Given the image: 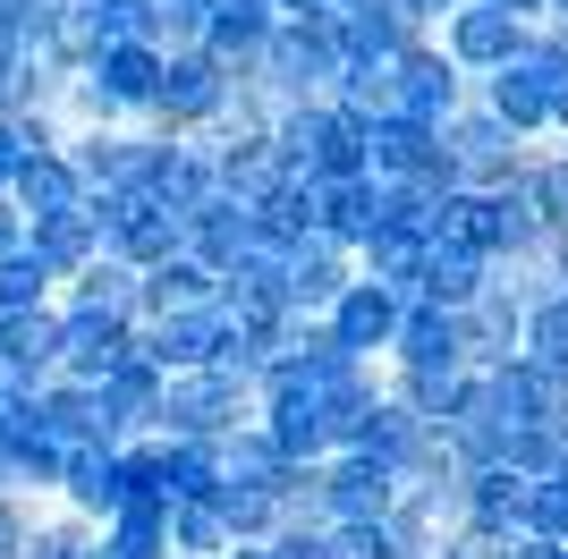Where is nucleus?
Here are the masks:
<instances>
[{
  "label": "nucleus",
  "instance_id": "1",
  "mask_svg": "<svg viewBox=\"0 0 568 559\" xmlns=\"http://www.w3.org/2000/svg\"><path fill=\"white\" fill-rule=\"evenodd\" d=\"M237 102V69H221L213 51H170L162 69V102H153V136H204L221 111Z\"/></svg>",
  "mask_w": 568,
  "mask_h": 559
},
{
  "label": "nucleus",
  "instance_id": "2",
  "mask_svg": "<svg viewBox=\"0 0 568 559\" xmlns=\"http://www.w3.org/2000/svg\"><path fill=\"white\" fill-rule=\"evenodd\" d=\"M162 144L170 136H153V128H77L60 153H69V170H77L85 195H128V186H153Z\"/></svg>",
  "mask_w": 568,
  "mask_h": 559
},
{
  "label": "nucleus",
  "instance_id": "3",
  "mask_svg": "<svg viewBox=\"0 0 568 559\" xmlns=\"http://www.w3.org/2000/svg\"><path fill=\"white\" fill-rule=\"evenodd\" d=\"M442 153H450V170H458L467 195H500V186H518V170H526L535 144H518L484 102H467L458 119H442Z\"/></svg>",
  "mask_w": 568,
  "mask_h": 559
},
{
  "label": "nucleus",
  "instance_id": "4",
  "mask_svg": "<svg viewBox=\"0 0 568 559\" xmlns=\"http://www.w3.org/2000/svg\"><path fill=\"white\" fill-rule=\"evenodd\" d=\"M237 424H255V390H237L221 373H170L162 382V441H230Z\"/></svg>",
  "mask_w": 568,
  "mask_h": 559
},
{
  "label": "nucleus",
  "instance_id": "5",
  "mask_svg": "<svg viewBox=\"0 0 568 559\" xmlns=\"http://www.w3.org/2000/svg\"><path fill=\"white\" fill-rule=\"evenodd\" d=\"M365 179L374 186H442V195H450L458 170H450V153H442V128H425V119H374Z\"/></svg>",
  "mask_w": 568,
  "mask_h": 559
},
{
  "label": "nucleus",
  "instance_id": "6",
  "mask_svg": "<svg viewBox=\"0 0 568 559\" xmlns=\"http://www.w3.org/2000/svg\"><path fill=\"white\" fill-rule=\"evenodd\" d=\"M230 339H237V323L221 314V297H213V305H195V314H162V323H144L136 331V356L170 382V373H213Z\"/></svg>",
  "mask_w": 568,
  "mask_h": 559
},
{
  "label": "nucleus",
  "instance_id": "7",
  "mask_svg": "<svg viewBox=\"0 0 568 559\" xmlns=\"http://www.w3.org/2000/svg\"><path fill=\"white\" fill-rule=\"evenodd\" d=\"M442 60H450L467 85H484V77H500L509 60H526V26L500 18V9H458V18H442Z\"/></svg>",
  "mask_w": 568,
  "mask_h": 559
},
{
  "label": "nucleus",
  "instance_id": "8",
  "mask_svg": "<svg viewBox=\"0 0 568 559\" xmlns=\"http://www.w3.org/2000/svg\"><path fill=\"white\" fill-rule=\"evenodd\" d=\"M390 77H399V119H425V128H442V119H458L475 102V85L442 60V43L433 34H416V43L390 60Z\"/></svg>",
  "mask_w": 568,
  "mask_h": 559
},
{
  "label": "nucleus",
  "instance_id": "9",
  "mask_svg": "<svg viewBox=\"0 0 568 559\" xmlns=\"http://www.w3.org/2000/svg\"><path fill=\"white\" fill-rule=\"evenodd\" d=\"M128 356H136V323L60 305V382H85V390H102V382H111Z\"/></svg>",
  "mask_w": 568,
  "mask_h": 559
},
{
  "label": "nucleus",
  "instance_id": "10",
  "mask_svg": "<svg viewBox=\"0 0 568 559\" xmlns=\"http://www.w3.org/2000/svg\"><path fill=\"white\" fill-rule=\"evenodd\" d=\"M399 314H407V297L374 288V280H348V297H339L332 314H323V331H332V339H339V356H356V365H390Z\"/></svg>",
  "mask_w": 568,
  "mask_h": 559
},
{
  "label": "nucleus",
  "instance_id": "11",
  "mask_svg": "<svg viewBox=\"0 0 568 559\" xmlns=\"http://www.w3.org/2000/svg\"><path fill=\"white\" fill-rule=\"evenodd\" d=\"M323 491H332V526H382V517L399 509V475H390L374 449L323 458Z\"/></svg>",
  "mask_w": 568,
  "mask_h": 559
},
{
  "label": "nucleus",
  "instance_id": "12",
  "mask_svg": "<svg viewBox=\"0 0 568 559\" xmlns=\"http://www.w3.org/2000/svg\"><path fill=\"white\" fill-rule=\"evenodd\" d=\"M162 69H170V51H153V43H111L94 69H85V85H94L102 102L128 119V128H144V119H153V102H162Z\"/></svg>",
  "mask_w": 568,
  "mask_h": 559
},
{
  "label": "nucleus",
  "instance_id": "13",
  "mask_svg": "<svg viewBox=\"0 0 568 559\" xmlns=\"http://www.w3.org/2000/svg\"><path fill=\"white\" fill-rule=\"evenodd\" d=\"M348 280H356V255H339L332 237H306V246H288V263H281V305L323 323V314L348 297Z\"/></svg>",
  "mask_w": 568,
  "mask_h": 559
},
{
  "label": "nucleus",
  "instance_id": "14",
  "mask_svg": "<svg viewBox=\"0 0 568 559\" xmlns=\"http://www.w3.org/2000/svg\"><path fill=\"white\" fill-rule=\"evenodd\" d=\"M475 102H484V111H493L518 144L551 136V85H544V69H535V60H509L500 77H484V85H475Z\"/></svg>",
  "mask_w": 568,
  "mask_h": 559
},
{
  "label": "nucleus",
  "instance_id": "15",
  "mask_svg": "<svg viewBox=\"0 0 568 559\" xmlns=\"http://www.w3.org/2000/svg\"><path fill=\"white\" fill-rule=\"evenodd\" d=\"M51 509H69L77 526H111L119 509H128V475H119V449H77L69 458V475H60V500Z\"/></svg>",
  "mask_w": 568,
  "mask_h": 559
},
{
  "label": "nucleus",
  "instance_id": "16",
  "mask_svg": "<svg viewBox=\"0 0 568 559\" xmlns=\"http://www.w3.org/2000/svg\"><path fill=\"white\" fill-rule=\"evenodd\" d=\"M332 43L348 69H374V60H399L416 43V26L399 18V0H356V9H332Z\"/></svg>",
  "mask_w": 568,
  "mask_h": 559
},
{
  "label": "nucleus",
  "instance_id": "17",
  "mask_svg": "<svg viewBox=\"0 0 568 559\" xmlns=\"http://www.w3.org/2000/svg\"><path fill=\"white\" fill-rule=\"evenodd\" d=\"M0 373H9L18 390L60 382V305H43V314H0Z\"/></svg>",
  "mask_w": 568,
  "mask_h": 559
},
{
  "label": "nucleus",
  "instance_id": "18",
  "mask_svg": "<svg viewBox=\"0 0 568 559\" xmlns=\"http://www.w3.org/2000/svg\"><path fill=\"white\" fill-rule=\"evenodd\" d=\"M9 212H18L26 230H43V221H69V212H85V186H77L69 153H26V170L9 179Z\"/></svg>",
  "mask_w": 568,
  "mask_h": 559
},
{
  "label": "nucleus",
  "instance_id": "19",
  "mask_svg": "<svg viewBox=\"0 0 568 559\" xmlns=\"http://www.w3.org/2000/svg\"><path fill=\"white\" fill-rule=\"evenodd\" d=\"M382 373H467V348H458V314H433V305H407L399 339H390V365Z\"/></svg>",
  "mask_w": 568,
  "mask_h": 559
},
{
  "label": "nucleus",
  "instance_id": "20",
  "mask_svg": "<svg viewBox=\"0 0 568 559\" xmlns=\"http://www.w3.org/2000/svg\"><path fill=\"white\" fill-rule=\"evenodd\" d=\"M272 34H281L272 0H213V18H204V43H195V51H213L221 69H255Z\"/></svg>",
  "mask_w": 568,
  "mask_h": 559
},
{
  "label": "nucleus",
  "instance_id": "21",
  "mask_svg": "<svg viewBox=\"0 0 568 559\" xmlns=\"http://www.w3.org/2000/svg\"><path fill=\"white\" fill-rule=\"evenodd\" d=\"M484 288H493V263H484V255H467V246H425V263H416V305H433V314H467Z\"/></svg>",
  "mask_w": 568,
  "mask_h": 559
},
{
  "label": "nucleus",
  "instance_id": "22",
  "mask_svg": "<svg viewBox=\"0 0 568 559\" xmlns=\"http://www.w3.org/2000/svg\"><path fill=\"white\" fill-rule=\"evenodd\" d=\"M26 255L43 263L60 288H69L77 272H94L102 263V221H94V195H85V212H69V221H43V230H26Z\"/></svg>",
  "mask_w": 568,
  "mask_h": 559
},
{
  "label": "nucleus",
  "instance_id": "23",
  "mask_svg": "<svg viewBox=\"0 0 568 559\" xmlns=\"http://www.w3.org/2000/svg\"><path fill=\"white\" fill-rule=\"evenodd\" d=\"M382 230H390V186H374V179L323 186V230H314V237H332L339 255H356V246L382 237Z\"/></svg>",
  "mask_w": 568,
  "mask_h": 559
},
{
  "label": "nucleus",
  "instance_id": "24",
  "mask_svg": "<svg viewBox=\"0 0 568 559\" xmlns=\"http://www.w3.org/2000/svg\"><path fill=\"white\" fill-rule=\"evenodd\" d=\"M213 170H221V195H230L237 212H263V204H272V195L288 186V170H281V153H272V136L213 153Z\"/></svg>",
  "mask_w": 568,
  "mask_h": 559
},
{
  "label": "nucleus",
  "instance_id": "25",
  "mask_svg": "<svg viewBox=\"0 0 568 559\" xmlns=\"http://www.w3.org/2000/svg\"><path fill=\"white\" fill-rule=\"evenodd\" d=\"M60 305H77V314H119V323H144V272H128V263L102 255L94 272H77L69 288H60Z\"/></svg>",
  "mask_w": 568,
  "mask_h": 559
},
{
  "label": "nucleus",
  "instance_id": "26",
  "mask_svg": "<svg viewBox=\"0 0 568 559\" xmlns=\"http://www.w3.org/2000/svg\"><path fill=\"white\" fill-rule=\"evenodd\" d=\"M213 297H221V272H204L195 255H170L162 272H144V323H162V314H195V305H213Z\"/></svg>",
  "mask_w": 568,
  "mask_h": 559
},
{
  "label": "nucleus",
  "instance_id": "27",
  "mask_svg": "<svg viewBox=\"0 0 568 559\" xmlns=\"http://www.w3.org/2000/svg\"><path fill=\"white\" fill-rule=\"evenodd\" d=\"M213 517L230 526V551L272 542V535H281V491H263V484H221V491H213Z\"/></svg>",
  "mask_w": 568,
  "mask_h": 559
},
{
  "label": "nucleus",
  "instance_id": "28",
  "mask_svg": "<svg viewBox=\"0 0 568 559\" xmlns=\"http://www.w3.org/2000/svg\"><path fill=\"white\" fill-rule=\"evenodd\" d=\"M365 144H374V128H365V119H348V111L332 102V111H323V144H314V186L365 179Z\"/></svg>",
  "mask_w": 568,
  "mask_h": 559
},
{
  "label": "nucleus",
  "instance_id": "29",
  "mask_svg": "<svg viewBox=\"0 0 568 559\" xmlns=\"http://www.w3.org/2000/svg\"><path fill=\"white\" fill-rule=\"evenodd\" d=\"M442 246H467V255L493 263L500 255V195H467V186H450V195H442Z\"/></svg>",
  "mask_w": 568,
  "mask_h": 559
},
{
  "label": "nucleus",
  "instance_id": "30",
  "mask_svg": "<svg viewBox=\"0 0 568 559\" xmlns=\"http://www.w3.org/2000/svg\"><path fill=\"white\" fill-rule=\"evenodd\" d=\"M94 542H102V559H170V509L128 500V509H119Z\"/></svg>",
  "mask_w": 568,
  "mask_h": 559
},
{
  "label": "nucleus",
  "instance_id": "31",
  "mask_svg": "<svg viewBox=\"0 0 568 559\" xmlns=\"http://www.w3.org/2000/svg\"><path fill=\"white\" fill-rule=\"evenodd\" d=\"M162 491L179 500H213L221 491V441H162Z\"/></svg>",
  "mask_w": 568,
  "mask_h": 559
},
{
  "label": "nucleus",
  "instance_id": "32",
  "mask_svg": "<svg viewBox=\"0 0 568 559\" xmlns=\"http://www.w3.org/2000/svg\"><path fill=\"white\" fill-rule=\"evenodd\" d=\"M518 195L544 212V230H551V237H568V153H560V144H551V153H526Z\"/></svg>",
  "mask_w": 568,
  "mask_h": 559
},
{
  "label": "nucleus",
  "instance_id": "33",
  "mask_svg": "<svg viewBox=\"0 0 568 559\" xmlns=\"http://www.w3.org/2000/svg\"><path fill=\"white\" fill-rule=\"evenodd\" d=\"M288 458L272 441H263V424H237L230 441H221V484H263V491H281Z\"/></svg>",
  "mask_w": 568,
  "mask_h": 559
},
{
  "label": "nucleus",
  "instance_id": "34",
  "mask_svg": "<svg viewBox=\"0 0 568 559\" xmlns=\"http://www.w3.org/2000/svg\"><path fill=\"white\" fill-rule=\"evenodd\" d=\"M518 356H526V365H544V373H568V297L526 305V323H518Z\"/></svg>",
  "mask_w": 568,
  "mask_h": 559
},
{
  "label": "nucleus",
  "instance_id": "35",
  "mask_svg": "<svg viewBox=\"0 0 568 559\" xmlns=\"http://www.w3.org/2000/svg\"><path fill=\"white\" fill-rule=\"evenodd\" d=\"M170 559H230V526L213 517V500H179L170 509Z\"/></svg>",
  "mask_w": 568,
  "mask_h": 559
},
{
  "label": "nucleus",
  "instance_id": "36",
  "mask_svg": "<svg viewBox=\"0 0 568 559\" xmlns=\"http://www.w3.org/2000/svg\"><path fill=\"white\" fill-rule=\"evenodd\" d=\"M332 102H339L348 119H365V128H374V119H399V77H390V60H374V69H348Z\"/></svg>",
  "mask_w": 568,
  "mask_h": 559
},
{
  "label": "nucleus",
  "instance_id": "37",
  "mask_svg": "<svg viewBox=\"0 0 568 559\" xmlns=\"http://www.w3.org/2000/svg\"><path fill=\"white\" fill-rule=\"evenodd\" d=\"M43 305H60V280L34 255H9L0 263V314H43Z\"/></svg>",
  "mask_w": 568,
  "mask_h": 559
},
{
  "label": "nucleus",
  "instance_id": "38",
  "mask_svg": "<svg viewBox=\"0 0 568 559\" xmlns=\"http://www.w3.org/2000/svg\"><path fill=\"white\" fill-rule=\"evenodd\" d=\"M94 18L111 43H153L162 51V0H94Z\"/></svg>",
  "mask_w": 568,
  "mask_h": 559
},
{
  "label": "nucleus",
  "instance_id": "39",
  "mask_svg": "<svg viewBox=\"0 0 568 559\" xmlns=\"http://www.w3.org/2000/svg\"><path fill=\"white\" fill-rule=\"evenodd\" d=\"M85 551H94V526H77L69 509H43V526L26 542V559H85Z\"/></svg>",
  "mask_w": 568,
  "mask_h": 559
},
{
  "label": "nucleus",
  "instance_id": "40",
  "mask_svg": "<svg viewBox=\"0 0 568 559\" xmlns=\"http://www.w3.org/2000/svg\"><path fill=\"white\" fill-rule=\"evenodd\" d=\"M526 542H568V484H535V509H526Z\"/></svg>",
  "mask_w": 568,
  "mask_h": 559
},
{
  "label": "nucleus",
  "instance_id": "41",
  "mask_svg": "<svg viewBox=\"0 0 568 559\" xmlns=\"http://www.w3.org/2000/svg\"><path fill=\"white\" fill-rule=\"evenodd\" d=\"M34 526H43V509H34L26 491H0V559H26Z\"/></svg>",
  "mask_w": 568,
  "mask_h": 559
},
{
  "label": "nucleus",
  "instance_id": "42",
  "mask_svg": "<svg viewBox=\"0 0 568 559\" xmlns=\"http://www.w3.org/2000/svg\"><path fill=\"white\" fill-rule=\"evenodd\" d=\"M467 0H399V18L416 26V34H442V18H458Z\"/></svg>",
  "mask_w": 568,
  "mask_h": 559
},
{
  "label": "nucleus",
  "instance_id": "43",
  "mask_svg": "<svg viewBox=\"0 0 568 559\" xmlns=\"http://www.w3.org/2000/svg\"><path fill=\"white\" fill-rule=\"evenodd\" d=\"M18 170H26V136H18V119H0V195H9Z\"/></svg>",
  "mask_w": 568,
  "mask_h": 559
},
{
  "label": "nucleus",
  "instance_id": "44",
  "mask_svg": "<svg viewBox=\"0 0 568 559\" xmlns=\"http://www.w3.org/2000/svg\"><path fill=\"white\" fill-rule=\"evenodd\" d=\"M272 559H332L323 535H272Z\"/></svg>",
  "mask_w": 568,
  "mask_h": 559
},
{
  "label": "nucleus",
  "instance_id": "45",
  "mask_svg": "<svg viewBox=\"0 0 568 559\" xmlns=\"http://www.w3.org/2000/svg\"><path fill=\"white\" fill-rule=\"evenodd\" d=\"M467 9H500V18H518V26H544V0H467Z\"/></svg>",
  "mask_w": 568,
  "mask_h": 559
},
{
  "label": "nucleus",
  "instance_id": "46",
  "mask_svg": "<svg viewBox=\"0 0 568 559\" xmlns=\"http://www.w3.org/2000/svg\"><path fill=\"white\" fill-rule=\"evenodd\" d=\"M9 255H26V221L9 212V195H0V263H9Z\"/></svg>",
  "mask_w": 568,
  "mask_h": 559
},
{
  "label": "nucleus",
  "instance_id": "47",
  "mask_svg": "<svg viewBox=\"0 0 568 559\" xmlns=\"http://www.w3.org/2000/svg\"><path fill=\"white\" fill-rule=\"evenodd\" d=\"M509 559H568V542H518Z\"/></svg>",
  "mask_w": 568,
  "mask_h": 559
},
{
  "label": "nucleus",
  "instance_id": "48",
  "mask_svg": "<svg viewBox=\"0 0 568 559\" xmlns=\"http://www.w3.org/2000/svg\"><path fill=\"white\" fill-rule=\"evenodd\" d=\"M230 559H272V542H246V551H230Z\"/></svg>",
  "mask_w": 568,
  "mask_h": 559
},
{
  "label": "nucleus",
  "instance_id": "49",
  "mask_svg": "<svg viewBox=\"0 0 568 559\" xmlns=\"http://www.w3.org/2000/svg\"><path fill=\"white\" fill-rule=\"evenodd\" d=\"M544 18H560V26H568V0H544Z\"/></svg>",
  "mask_w": 568,
  "mask_h": 559
}]
</instances>
